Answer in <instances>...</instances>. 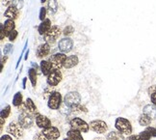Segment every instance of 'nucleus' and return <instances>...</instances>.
I'll return each instance as SVG.
<instances>
[{
	"label": "nucleus",
	"instance_id": "1",
	"mask_svg": "<svg viewBox=\"0 0 156 140\" xmlns=\"http://www.w3.org/2000/svg\"><path fill=\"white\" fill-rule=\"evenodd\" d=\"M115 127L118 131H119L123 135H129L132 132V126L131 123L125 118L119 117L115 121Z\"/></svg>",
	"mask_w": 156,
	"mask_h": 140
},
{
	"label": "nucleus",
	"instance_id": "2",
	"mask_svg": "<svg viewBox=\"0 0 156 140\" xmlns=\"http://www.w3.org/2000/svg\"><path fill=\"white\" fill-rule=\"evenodd\" d=\"M66 59H67V55L63 52H59V53H55L51 55L48 59V61L50 62L53 70H59L61 69L62 67H64Z\"/></svg>",
	"mask_w": 156,
	"mask_h": 140
},
{
	"label": "nucleus",
	"instance_id": "3",
	"mask_svg": "<svg viewBox=\"0 0 156 140\" xmlns=\"http://www.w3.org/2000/svg\"><path fill=\"white\" fill-rule=\"evenodd\" d=\"M63 101L66 105L71 108L77 105H79L81 101V96L79 93L76 92V91H71V92H69L68 94H66Z\"/></svg>",
	"mask_w": 156,
	"mask_h": 140
},
{
	"label": "nucleus",
	"instance_id": "4",
	"mask_svg": "<svg viewBox=\"0 0 156 140\" xmlns=\"http://www.w3.org/2000/svg\"><path fill=\"white\" fill-rule=\"evenodd\" d=\"M7 131L9 132V134L13 135L15 138L20 139L23 135H24V129L21 127V125L19 122H11L7 127Z\"/></svg>",
	"mask_w": 156,
	"mask_h": 140
},
{
	"label": "nucleus",
	"instance_id": "5",
	"mask_svg": "<svg viewBox=\"0 0 156 140\" xmlns=\"http://www.w3.org/2000/svg\"><path fill=\"white\" fill-rule=\"evenodd\" d=\"M62 95L60 92L54 91V92L50 95L48 101H47V106L48 108L52 109V110H57L62 105Z\"/></svg>",
	"mask_w": 156,
	"mask_h": 140
},
{
	"label": "nucleus",
	"instance_id": "6",
	"mask_svg": "<svg viewBox=\"0 0 156 140\" xmlns=\"http://www.w3.org/2000/svg\"><path fill=\"white\" fill-rule=\"evenodd\" d=\"M71 129L80 131L81 132H88L90 130V126L86 121H84L80 118H73L69 122Z\"/></svg>",
	"mask_w": 156,
	"mask_h": 140
},
{
	"label": "nucleus",
	"instance_id": "7",
	"mask_svg": "<svg viewBox=\"0 0 156 140\" xmlns=\"http://www.w3.org/2000/svg\"><path fill=\"white\" fill-rule=\"evenodd\" d=\"M19 123L21 125V127L24 130H28L30 127H32L34 122L31 116V113H29L27 110L21 112L19 116Z\"/></svg>",
	"mask_w": 156,
	"mask_h": 140
},
{
	"label": "nucleus",
	"instance_id": "8",
	"mask_svg": "<svg viewBox=\"0 0 156 140\" xmlns=\"http://www.w3.org/2000/svg\"><path fill=\"white\" fill-rule=\"evenodd\" d=\"M62 78H63V76L61 72L59 70H52V72L47 76L46 83L51 87L57 86V85L62 81Z\"/></svg>",
	"mask_w": 156,
	"mask_h": 140
},
{
	"label": "nucleus",
	"instance_id": "9",
	"mask_svg": "<svg viewBox=\"0 0 156 140\" xmlns=\"http://www.w3.org/2000/svg\"><path fill=\"white\" fill-rule=\"evenodd\" d=\"M90 129L97 133H105L108 131V125L104 121L101 120H94L90 122Z\"/></svg>",
	"mask_w": 156,
	"mask_h": 140
},
{
	"label": "nucleus",
	"instance_id": "10",
	"mask_svg": "<svg viewBox=\"0 0 156 140\" xmlns=\"http://www.w3.org/2000/svg\"><path fill=\"white\" fill-rule=\"evenodd\" d=\"M60 34H61V30H60L59 26L57 25H53L48 32H47L44 36V39L46 42H54L58 38Z\"/></svg>",
	"mask_w": 156,
	"mask_h": 140
},
{
	"label": "nucleus",
	"instance_id": "11",
	"mask_svg": "<svg viewBox=\"0 0 156 140\" xmlns=\"http://www.w3.org/2000/svg\"><path fill=\"white\" fill-rule=\"evenodd\" d=\"M41 133H43L44 135H45L49 140H56L60 137V135H61L59 129H57L56 127H52V126L47 127L45 129H43Z\"/></svg>",
	"mask_w": 156,
	"mask_h": 140
},
{
	"label": "nucleus",
	"instance_id": "12",
	"mask_svg": "<svg viewBox=\"0 0 156 140\" xmlns=\"http://www.w3.org/2000/svg\"><path fill=\"white\" fill-rule=\"evenodd\" d=\"M73 42L69 37L63 38L59 41L58 47H59V50H61V52H63V53L69 52L71 50H73Z\"/></svg>",
	"mask_w": 156,
	"mask_h": 140
},
{
	"label": "nucleus",
	"instance_id": "13",
	"mask_svg": "<svg viewBox=\"0 0 156 140\" xmlns=\"http://www.w3.org/2000/svg\"><path fill=\"white\" fill-rule=\"evenodd\" d=\"M36 124L40 129H45V127L51 126V121L48 117L44 116V115L37 114L36 115Z\"/></svg>",
	"mask_w": 156,
	"mask_h": 140
},
{
	"label": "nucleus",
	"instance_id": "14",
	"mask_svg": "<svg viewBox=\"0 0 156 140\" xmlns=\"http://www.w3.org/2000/svg\"><path fill=\"white\" fill-rule=\"evenodd\" d=\"M50 52V46L48 42H44L38 46L37 50H36V55L38 58H44L46 57Z\"/></svg>",
	"mask_w": 156,
	"mask_h": 140
},
{
	"label": "nucleus",
	"instance_id": "15",
	"mask_svg": "<svg viewBox=\"0 0 156 140\" xmlns=\"http://www.w3.org/2000/svg\"><path fill=\"white\" fill-rule=\"evenodd\" d=\"M19 15H20V10L16 7H15L14 5H10L4 13V16L6 17H8V20H16L19 17Z\"/></svg>",
	"mask_w": 156,
	"mask_h": 140
},
{
	"label": "nucleus",
	"instance_id": "16",
	"mask_svg": "<svg viewBox=\"0 0 156 140\" xmlns=\"http://www.w3.org/2000/svg\"><path fill=\"white\" fill-rule=\"evenodd\" d=\"M51 27H52V26H51V21H50V20L45 19L44 21H41V23L39 25V27H38V31H39L40 35L44 36L47 32L49 31Z\"/></svg>",
	"mask_w": 156,
	"mask_h": 140
},
{
	"label": "nucleus",
	"instance_id": "17",
	"mask_svg": "<svg viewBox=\"0 0 156 140\" xmlns=\"http://www.w3.org/2000/svg\"><path fill=\"white\" fill-rule=\"evenodd\" d=\"M143 113L151 118V120L156 119V105H147L143 109Z\"/></svg>",
	"mask_w": 156,
	"mask_h": 140
},
{
	"label": "nucleus",
	"instance_id": "18",
	"mask_svg": "<svg viewBox=\"0 0 156 140\" xmlns=\"http://www.w3.org/2000/svg\"><path fill=\"white\" fill-rule=\"evenodd\" d=\"M3 27H4L5 36H6V37H8V36L11 34V32H13L14 30H15V27H16L15 21L13 20H5V22L3 23Z\"/></svg>",
	"mask_w": 156,
	"mask_h": 140
},
{
	"label": "nucleus",
	"instance_id": "19",
	"mask_svg": "<svg viewBox=\"0 0 156 140\" xmlns=\"http://www.w3.org/2000/svg\"><path fill=\"white\" fill-rule=\"evenodd\" d=\"M78 62H79L78 57L76 55H71V56L67 57L64 67L66 69H71V68H73V67H75L78 64Z\"/></svg>",
	"mask_w": 156,
	"mask_h": 140
},
{
	"label": "nucleus",
	"instance_id": "20",
	"mask_svg": "<svg viewBox=\"0 0 156 140\" xmlns=\"http://www.w3.org/2000/svg\"><path fill=\"white\" fill-rule=\"evenodd\" d=\"M40 67H41V72H43V75L44 76H48L50 72H52L51 69H53L49 61H46V60H43V61H41Z\"/></svg>",
	"mask_w": 156,
	"mask_h": 140
},
{
	"label": "nucleus",
	"instance_id": "21",
	"mask_svg": "<svg viewBox=\"0 0 156 140\" xmlns=\"http://www.w3.org/2000/svg\"><path fill=\"white\" fill-rule=\"evenodd\" d=\"M67 135H68L69 138L73 139V140H84V138H83V136L81 134V131L74 130V129H70L67 132Z\"/></svg>",
	"mask_w": 156,
	"mask_h": 140
},
{
	"label": "nucleus",
	"instance_id": "22",
	"mask_svg": "<svg viewBox=\"0 0 156 140\" xmlns=\"http://www.w3.org/2000/svg\"><path fill=\"white\" fill-rule=\"evenodd\" d=\"M58 2L57 0H48V3H47V10H48L49 15H54L57 13L58 11Z\"/></svg>",
	"mask_w": 156,
	"mask_h": 140
},
{
	"label": "nucleus",
	"instance_id": "23",
	"mask_svg": "<svg viewBox=\"0 0 156 140\" xmlns=\"http://www.w3.org/2000/svg\"><path fill=\"white\" fill-rule=\"evenodd\" d=\"M28 76L32 86L36 87V85H37V70L34 68H30L28 70Z\"/></svg>",
	"mask_w": 156,
	"mask_h": 140
},
{
	"label": "nucleus",
	"instance_id": "24",
	"mask_svg": "<svg viewBox=\"0 0 156 140\" xmlns=\"http://www.w3.org/2000/svg\"><path fill=\"white\" fill-rule=\"evenodd\" d=\"M25 107L27 109V111L31 114H35L36 111H37V106H36V105L34 103L33 100L30 98H27L25 101Z\"/></svg>",
	"mask_w": 156,
	"mask_h": 140
},
{
	"label": "nucleus",
	"instance_id": "25",
	"mask_svg": "<svg viewBox=\"0 0 156 140\" xmlns=\"http://www.w3.org/2000/svg\"><path fill=\"white\" fill-rule=\"evenodd\" d=\"M107 140H124L123 134H122L119 131H111L109 133H107L106 135Z\"/></svg>",
	"mask_w": 156,
	"mask_h": 140
},
{
	"label": "nucleus",
	"instance_id": "26",
	"mask_svg": "<svg viewBox=\"0 0 156 140\" xmlns=\"http://www.w3.org/2000/svg\"><path fill=\"white\" fill-rule=\"evenodd\" d=\"M22 100H23V97L21 92H17L15 94L14 98H13V105L16 107H19L22 105Z\"/></svg>",
	"mask_w": 156,
	"mask_h": 140
},
{
	"label": "nucleus",
	"instance_id": "27",
	"mask_svg": "<svg viewBox=\"0 0 156 140\" xmlns=\"http://www.w3.org/2000/svg\"><path fill=\"white\" fill-rule=\"evenodd\" d=\"M151 119L149 118L147 115H146L145 113H143L140 118H139V124L142 126V127H147L148 125H151Z\"/></svg>",
	"mask_w": 156,
	"mask_h": 140
},
{
	"label": "nucleus",
	"instance_id": "28",
	"mask_svg": "<svg viewBox=\"0 0 156 140\" xmlns=\"http://www.w3.org/2000/svg\"><path fill=\"white\" fill-rule=\"evenodd\" d=\"M11 113V105H6L2 110H1V113H0V117L1 119H7L9 117V115Z\"/></svg>",
	"mask_w": 156,
	"mask_h": 140
},
{
	"label": "nucleus",
	"instance_id": "29",
	"mask_svg": "<svg viewBox=\"0 0 156 140\" xmlns=\"http://www.w3.org/2000/svg\"><path fill=\"white\" fill-rule=\"evenodd\" d=\"M70 110L73 111V112H88V109L86 108V106L81 105L80 103H79V105H75V106H73V107H71Z\"/></svg>",
	"mask_w": 156,
	"mask_h": 140
},
{
	"label": "nucleus",
	"instance_id": "30",
	"mask_svg": "<svg viewBox=\"0 0 156 140\" xmlns=\"http://www.w3.org/2000/svg\"><path fill=\"white\" fill-rule=\"evenodd\" d=\"M139 137L141 140H151V138L152 137L151 134L149 133L147 130L146 131H141V133L139 134Z\"/></svg>",
	"mask_w": 156,
	"mask_h": 140
},
{
	"label": "nucleus",
	"instance_id": "31",
	"mask_svg": "<svg viewBox=\"0 0 156 140\" xmlns=\"http://www.w3.org/2000/svg\"><path fill=\"white\" fill-rule=\"evenodd\" d=\"M12 51H13V45L12 44H7L5 45L4 48H3V53L4 55H8L9 53H11Z\"/></svg>",
	"mask_w": 156,
	"mask_h": 140
},
{
	"label": "nucleus",
	"instance_id": "32",
	"mask_svg": "<svg viewBox=\"0 0 156 140\" xmlns=\"http://www.w3.org/2000/svg\"><path fill=\"white\" fill-rule=\"evenodd\" d=\"M12 5H14L15 7H16L19 10H20V9H22V7H23V3H24V0H13L12 1Z\"/></svg>",
	"mask_w": 156,
	"mask_h": 140
},
{
	"label": "nucleus",
	"instance_id": "33",
	"mask_svg": "<svg viewBox=\"0 0 156 140\" xmlns=\"http://www.w3.org/2000/svg\"><path fill=\"white\" fill-rule=\"evenodd\" d=\"M73 32H74V28L71 26V25H68L67 27L64 29V32L63 33H64L65 36H70Z\"/></svg>",
	"mask_w": 156,
	"mask_h": 140
},
{
	"label": "nucleus",
	"instance_id": "34",
	"mask_svg": "<svg viewBox=\"0 0 156 140\" xmlns=\"http://www.w3.org/2000/svg\"><path fill=\"white\" fill-rule=\"evenodd\" d=\"M33 140H49V139L47 138L45 135H44L43 133H41V131L39 133H36Z\"/></svg>",
	"mask_w": 156,
	"mask_h": 140
},
{
	"label": "nucleus",
	"instance_id": "35",
	"mask_svg": "<svg viewBox=\"0 0 156 140\" xmlns=\"http://www.w3.org/2000/svg\"><path fill=\"white\" fill-rule=\"evenodd\" d=\"M45 16H46V9L44 7H41L40 10V20L41 21H44L45 20Z\"/></svg>",
	"mask_w": 156,
	"mask_h": 140
},
{
	"label": "nucleus",
	"instance_id": "36",
	"mask_svg": "<svg viewBox=\"0 0 156 140\" xmlns=\"http://www.w3.org/2000/svg\"><path fill=\"white\" fill-rule=\"evenodd\" d=\"M17 35H19L17 31H16V30H14V31H13V32H11V34L8 36L9 41H10V42H14V41L17 38Z\"/></svg>",
	"mask_w": 156,
	"mask_h": 140
},
{
	"label": "nucleus",
	"instance_id": "37",
	"mask_svg": "<svg viewBox=\"0 0 156 140\" xmlns=\"http://www.w3.org/2000/svg\"><path fill=\"white\" fill-rule=\"evenodd\" d=\"M27 45H28V41H26L25 45H24V47H23V50H22V52H21V54H20V56L19 60H17V63H16V69L19 68L20 63V61H21V59H22V55H23V53H24V51H25V50H26V47H27Z\"/></svg>",
	"mask_w": 156,
	"mask_h": 140
},
{
	"label": "nucleus",
	"instance_id": "38",
	"mask_svg": "<svg viewBox=\"0 0 156 140\" xmlns=\"http://www.w3.org/2000/svg\"><path fill=\"white\" fill-rule=\"evenodd\" d=\"M147 131L151 133L152 137H156V127H147Z\"/></svg>",
	"mask_w": 156,
	"mask_h": 140
},
{
	"label": "nucleus",
	"instance_id": "39",
	"mask_svg": "<svg viewBox=\"0 0 156 140\" xmlns=\"http://www.w3.org/2000/svg\"><path fill=\"white\" fill-rule=\"evenodd\" d=\"M5 37L6 36L4 33V27H3V24H1V25H0V40L2 41Z\"/></svg>",
	"mask_w": 156,
	"mask_h": 140
},
{
	"label": "nucleus",
	"instance_id": "40",
	"mask_svg": "<svg viewBox=\"0 0 156 140\" xmlns=\"http://www.w3.org/2000/svg\"><path fill=\"white\" fill-rule=\"evenodd\" d=\"M151 100L152 101V105H156V91H154V92L151 94Z\"/></svg>",
	"mask_w": 156,
	"mask_h": 140
},
{
	"label": "nucleus",
	"instance_id": "41",
	"mask_svg": "<svg viewBox=\"0 0 156 140\" xmlns=\"http://www.w3.org/2000/svg\"><path fill=\"white\" fill-rule=\"evenodd\" d=\"M0 140H13V138H12V136L9 134H4L1 136V139Z\"/></svg>",
	"mask_w": 156,
	"mask_h": 140
},
{
	"label": "nucleus",
	"instance_id": "42",
	"mask_svg": "<svg viewBox=\"0 0 156 140\" xmlns=\"http://www.w3.org/2000/svg\"><path fill=\"white\" fill-rule=\"evenodd\" d=\"M127 140H141V139H140L139 135H130L127 138Z\"/></svg>",
	"mask_w": 156,
	"mask_h": 140
},
{
	"label": "nucleus",
	"instance_id": "43",
	"mask_svg": "<svg viewBox=\"0 0 156 140\" xmlns=\"http://www.w3.org/2000/svg\"><path fill=\"white\" fill-rule=\"evenodd\" d=\"M26 81H27V77H23V79H22V88L23 89L26 88Z\"/></svg>",
	"mask_w": 156,
	"mask_h": 140
},
{
	"label": "nucleus",
	"instance_id": "44",
	"mask_svg": "<svg viewBox=\"0 0 156 140\" xmlns=\"http://www.w3.org/2000/svg\"><path fill=\"white\" fill-rule=\"evenodd\" d=\"M11 1H13V0H2V4L4 6H8Z\"/></svg>",
	"mask_w": 156,
	"mask_h": 140
},
{
	"label": "nucleus",
	"instance_id": "45",
	"mask_svg": "<svg viewBox=\"0 0 156 140\" xmlns=\"http://www.w3.org/2000/svg\"><path fill=\"white\" fill-rule=\"evenodd\" d=\"M31 65H32V68H34V69H36V70L38 69V65L36 64L35 62H32V63H31Z\"/></svg>",
	"mask_w": 156,
	"mask_h": 140
},
{
	"label": "nucleus",
	"instance_id": "46",
	"mask_svg": "<svg viewBox=\"0 0 156 140\" xmlns=\"http://www.w3.org/2000/svg\"><path fill=\"white\" fill-rule=\"evenodd\" d=\"M93 140H107V139H105V138H103V137H95V138H94Z\"/></svg>",
	"mask_w": 156,
	"mask_h": 140
},
{
	"label": "nucleus",
	"instance_id": "47",
	"mask_svg": "<svg viewBox=\"0 0 156 140\" xmlns=\"http://www.w3.org/2000/svg\"><path fill=\"white\" fill-rule=\"evenodd\" d=\"M28 55H29V50L26 51V53H25V57H24V60H27L28 59Z\"/></svg>",
	"mask_w": 156,
	"mask_h": 140
},
{
	"label": "nucleus",
	"instance_id": "48",
	"mask_svg": "<svg viewBox=\"0 0 156 140\" xmlns=\"http://www.w3.org/2000/svg\"><path fill=\"white\" fill-rule=\"evenodd\" d=\"M41 3H44V2H46V0H41Z\"/></svg>",
	"mask_w": 156,
	"mask_h": 140
},
{
	"label": "nucleus",
	"instance_id": "49",
	"mask_svg": "<svg viewBox=\"0 0 156 140\" xmlns=\"http://www.w3.org/2000/svg\"><path fill=\"white\" fill-rule=\"evenodd\" d=\"M64 140H73V139H70V138H69V137H67V138H65Z\"/></svg>",
	"mask_w": 156,
	"mask_h": 140
}]
</instances>
